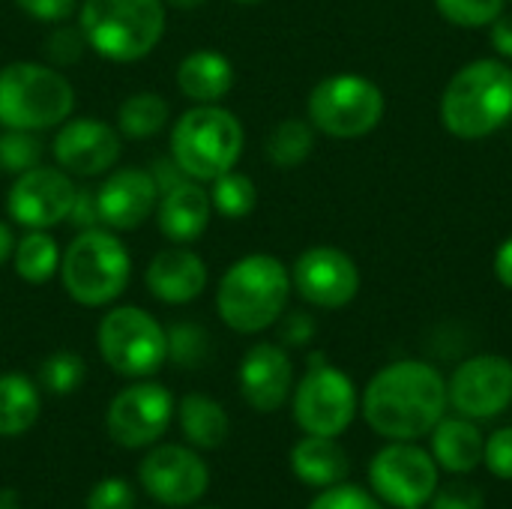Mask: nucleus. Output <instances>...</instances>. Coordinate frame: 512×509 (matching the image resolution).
<instances>
[{
	"label": "nucleus",
	"instance_id": "1",
	"mask_svg": "<svg viewBox=\"0 0 512 509\" xmlns=\"http://www.w3.org/2000/svg\"><path fill=\"white\" fill-rule=\"evenodd\" d=\"M447 405L444 375L420 360L390 363L363 393V417L387 441H420L432 435Z\"/></svg>",
	"mask_w": 512,
	"mask_h": 509
},
{
	"label": "nucleus",
	"instance_id": "12",
	"mask_svg": "<svg viewBox=\"0 0 512 509\" xmlns=\"http://www.w3.org/2000/svg\"><path fill=\"white\" fill-rule=\"evenodd\" d=\"M174 417V396L153 381H138L120 390L108 405V435L126 450H141L156 444Z\"/></svg>",
	"mask_w": 512,
	"mask_h": 509
},
{
	"label": "nucleus",
	"instance_id": "13",
	"mask_svg": "<svg viewBox=\"0 0 512 509\" xmlns=\"http://www.w3.org/2000/svg\"><path fill=\"white\" fill-rule=\"evenodd\" d=\"M75 195L78 186L63 168L36 165L15 177L6 195V210L18 225L30 231H48L69 219Z\"/></svg>",
	"mask_w": 512,
	"mask_h": 509
},
{
	"label": "nucleus",
	"instance_id": "28",
	"mask_svg": "<svg viewBox=\"0 0 512 509\" xmlns=\"http://www.w3.org/2000/svg\"><path fill=\"white\" fill-rule=\"evenodd\" d=\"M171 120V105L153 90L132 93L117 108V132L126 138H153Z\"/></svg>",
	"mask_w": 512,
	"mask_h": 509
},
{
	"label": "nucleus",
	"instance_id": "27",
	"mask_svg": "<svg viewBox=\"0 0 512 509\" xmlns=\"http://www.w3.org/2000/svg\"><path fill=\"white\" fill-rule=\"evenodd\" d=\"M60 255L63 252L57 249V240L48 231H30L12 249L15 276L27 285H45L60 273Z\"/></svg>",
	"mask_w": 512,
	"mask_h": 509
},
{
	"label": "nucleus",
	"instance_id": "31",
	"mask_svg": "<svg viewBox=\"0 0 512 509\" xmlns=\"http://www.w3.org/2000/svg\"><path fill=\"white\" fill-rule=\"evenodd\" d=\"M42 138L39 132H24V129H6L0 135V168L6 174H24L36 165H42Z\"/></svg>",
	"mask_w": 512,
	"mask_h": 509
},
{
	"label": "nucleus",
	"instance_id": "43",
	"mask_svg": "<svg viewBox=\"0 0 512 509\" xmlns=\"http://www.w3.org/2000/svg\"><path fill=\"white\" fill-rule=\"evenodd\" d=\"M492 45L501 57L512 60V15H498L492 21Z\"/></svg>",
	"mask_w": 512,
	"mask_h": 509
},
{
	"label": "nucleus",
	"instance_id": "47",
	"mask_svg": "<svg viewBox=\"0 0 512 509\" xmlns=\"http://www.w3.org/2000/svg\"><path fill=\"white\" fill-rule=\"evenodd\" d=\"M0 509H18L15 507V498H12V492H6V495L0 498Z\"/></svg>",
	"mask_w": 512,
	"mask_h": 509
},
{
	"label": "nucleus",
	"instance_id": "23",
	"mask_svg": "<svg viewBox=\"0 0 512 509\" xmlns=\"http://www.w3.org/2000/svg\"><path fill=\"white\" fill-rule=\"evenodd\" d=\"M486 438L468 417H444L432 429V459L450 474H471L483 465Z\"/></svg>",
	"mask_w": 512,
	"mask_h": 509
},
{
	"label": "nucleus",
	"instance_id": "39",
	"mask_svg": "<svg viewBox=\"0 0 512 509\" xmlns=\"http://www.w3.org/2000/svg\"><path fill=\"white\" fill-rule=\"evenodd\" d=\"M483 465L498 480H512V426H504V429L492 432V438H486Z\"/></svg>",
	"mask_w": 512,
	"mask_h": 509
},
{
	"label": "nucleus",
	"instance_id": "48",
	"mask_svg": "<svg viewBox=\"0 0 512 509\" xmlns=\"http://www.w3.org/2000/svg\"><path fill=\"white\" fill-rule=\"evenodd\" d=\"M234 3H246V6H252V3H261V0H234Z\"/></svg>",
	"mask_w": 512,
	"mask_h": 509
},
{
	"label": "nucleus",
	"instance_id": "41",
	"mask_svg": "<svg viewBox=\"0 0 512 509\" xmlns=\"http://www.w3.org/2000/svg\"><path fill=\"white\" fill-rule=\"evenodd\" d=\"M69 222H75L81 231H84V228H96V222H99V213H96V192L78 189L75 204H72V213H69Z\"/></svg>",
	"mask_w": 512,
	"mask_h": 509
},
{
	"label": "nucleus",
	"instance_id": "5",
	"mask_svg": "<svg viewBox=\"0 0 512 509\" xmlns=\"http://www.w3.org/2000/svg\"><path fill=\"white\" fill-rule=\"evenodd\" d=\"M243 123L228 108L192 105L171 126V162L189 180L210 183L243 156Z\"/></svg>",
	"mask_w": 512,
	"mask_h": 509
},
{
	"label": "nucleus",
	"instance_id": "2",
	"mask_svg": "<svg viewBox=\"0 0 512 509\" xmlns=\"http://www.w3.org/2000/svg\"><path fill=\"white\" fill-rule=\"evenodd\" d=\"M291 273L273 255H246L219 279L216 309L234 333H261L273 327L288 306Z\"/></svg>",
	"mask_w": 512,
	"mask_h": 509
},
{
	"label": "nucleus",
	"instance_id": "26",
	"mask_svg": "<svg viewBox=\"0 0 512 509\" xmlns=\"http://www.w3.org/2000/svg\"><path fill=\"white\" fill-rule=\"evenodd\" d=\"M42 411L39 390L30 378L18 372L0 375V438L24 435Z\"/></svg>",
	"mask_w": 512,
	"mask_h": 509
},
{
	"label": "nucleus",
	"instance_id": "22",
	"mask_svg": "<svg viewBox=\"0 0 512 509\" xmlns=\"http://www.w3.org/2000/svg\"><path fill=\"white\" fill-rule=\"evenodd\" d=\"M177 87L195 105H216L234 87V66L225 54L213 48H198L180 60Z\"/></svg>",
	"mask_w": 512,
	"mask_h": 509
},
{
	"label": "nucleus",
	"instance_id": "33",
	"mask_svg": "<svg viewBox=\"0 0 512 509\" xmlns=\"http://www.w3.org/2000/svg\"><path fill=\"white\" fill-rule=\"evenodd\" d=\"M165 333H168V357H171L177 366H183V369H198V366L207 360L210 342H207V330H204L201 324L183 321V324L168 327Z\"/></svg>",
	"mask_w": 512,
	"mask_h": 509
},
{
	"label": "nucleus",
	"instance_id": "40",
	"mask_svg": "<svg viewBox=\"0 0 512 509\" xmlns=\"http://www.w3.org/2000/svg\"><path fill=\"white\" fill-rule=\"evenodd\" d=\"M15 6L21 12H27L36 21L45 24H63L72 18V12L78 9V0H15Z\"/></svg>",
	"mask_w": 512,
	"mask_h": 509
},
{
	"label": "nucleus",
	"instance_id": "16",
	"mask_svg": "<svg viewBox=\"0 0 512 509\" xmlns=\"http://www.w3.org/2000/svg\"><path fill=\"white\" fill-rule=\"evenodd\" d=\"M291 285L297 294L318 309H342L360 291V273L351 255L336 246L306 249L291 270Z\"/></svg>",
	"mask_w": 512,
	"mask_h": 509
},
{
	"label": "nucleus",
	"instance_id": "21",
	"mask_svg": "<svg viewBox=\"0 0 512 509\" xmlns=\"http://www.w3.org/2000/svg\"><path fill=\"white\" fill-rule=\"evenodd\" d=\"M210 216H213V201H210V192L198 180L183 177L174 186L159 192L156 225L162 237H168L177 246L195 243L207 231Z\"/></svg>",
	"mask_w": 512,
	"mask_h": 509
},
{
	"label": "nucleus",
	"instance_id": "46",
	"mask_svg": "<svg viewBox=\"0 0 512 509\" xmlns=\"http://www.w3.org/2000/svg\"><path fill=\"white\" fill-rule=\"evenodd\" d=\"M165 6H171V9H198V6H204L207 0H162Z\"/></svg>",
	"mask_w": 512,
	"mask_h": 509
},
{
	"label": "nucleus",
	"instance_id": "3",
	"mask_svg": "<svg viewBox=\"0 0 512 509\" xmlns=\"http://www.w3.org/2000/svg\"><path fill=\"white\" fill-rule=\"evenodd\" d=\"M512 117V69L501 60H474L462 66L444 96L441 123L456 138H486Z\"/></svg>",
	"mask_w": 512,
	"mask_h": 509
},
{
	"label": "nucleus",
	"instance_id": "49",
	"mask_svg": "<svg viewBox=\"0 0 512 509\" xmlns=\"http://www.w3.org/2000/svg\"><path fill=\"white\" fill-rule=\"evenodd\" d=\"M417 509H423V507H417Z\"/></svg>",
	"mask_w": 512,
	"mask_h": 509
},
{
	"label": "nucleus",
	"instance_id": "25",
	"mask_svg": "<svg viewBox=\"0 0 512 509\" xmlns=\"http://www.w3.org/2000/svg\"><path fill=\"white\" fill-rule=\"evenodd\" d=\"M180 429L186 441L198 450H219L228 438V414L225 408L204 396V393H189L180 402Z\"/></svg>",
	"mask_w": 512,
	"mask_h": 509
},
{
	"label": "nucleus",
	"instance_id": "37",
	"mask_svg": "<svg viewBox=\"0 0 512 509\" xmlns=\"http://www.w3.org/2000/svg\"><path fill=\"white\" fill-rule=\"evenodd\" d=\"M87 509H135V492L126 480L108 477L90 489Z\"/></svg>",
	"mask_w": 512,
	"mask_h": 509
},
{
	"label": "nucleus",
	"instance_id": "30",
	"mask_svg": "<svg viewBox=\"0 0 512 509\" xmlns=\"http://www.w3.org/2000/svg\"><path fill=\"white\" fill-rule=\"evenodd\" d=\"M210 201H213V210L222 213L225 219H246L258 204L255 180L231 168L219 174L216 180H210Z\"/></svg>",
	"mask_w": 512,
	"mask_h": 509
},
{
	"label": "nucleus",
	"instance_id": "19",
	"mask_svg": "<svg viewBox=\"0 0 512 509\" xmlns=\"http://www.w3.org/2000/svg\"><path fill=\"white\" fill-rule=\"evenodd\" d=\"M237 384H240L243 399L255 411L270 414L288 402L291 387H294V366L279 345L261 342L246 351L240 372H237Z\"/></svg>",
	"mask_w": 512,
	"mask_h": 509
},
{
	"label": "nucleus",
	"instance_id": "4",
	"mask_svg": "<svg viewBox=\"0 0 512 509\" xmlns=\"http://www.w3.org/2000/svg\"><path fill=\"white\" fill-rule=\"evenodd\" d=\"M165 9L162 0H84L78 6V27L99 57L135 63L159 45Z\"/></svg>",
	"mask_w": 512,
	"mask_h": 509
},
{
	"label": "nucleus",
	"instance_id": "17",
	"mask_svg": "<svg viewBox=\"0 0 512 509\" xmlns=\"http://www.w3.org/2000/svg\"><path fill=\"white\" fill-rule=\"evenodd\" d=\"M117 126L96 117H75L60 123L51 153L57 168L69 177H105L120 159Z\"/></svg>",
	"mask_w": 512,
	"mask_h": 509
},
{
	"label": "nucleus",
	"instance_id": "29",
	"mask_svg": "<svg viewBox=\"0 0 512 509\" xmlns=\"http://www.w3.org/2000/svg\"><path fill=\"white\" fill-rule=\"evenodd\" d=\"M267 159L276 168H297L309 159L315 150V132L306 120H282L270 135H267Z\"/></svg>",
	"mask_w": 512,
	"mask_h": 509
},
{
	"label": "nucleus",
	"instance_id": "35",
	"mask_svg": "<svg viewBox=\"0 0 512 509\" xmlns=\"http://www.w3.org/2000/svg\"><path fill=\"white\" fill-rule=\"evenodd\" d=\"M87 48H90V45H87V36H84V30H81L78 24L69 27V24L63 21V24H57V27L45 36V57H48L51 63H57V66L78 63L81 54H84Z\"/></svg>",
	"mask_w": 512,
	"mask_h": 509
},
{
	"label": "nucleus",
	"instance_id": "38",
	"mask_svg": "<svg viewBox=\"0 0 512 509\" xmlns=\"http://www.w3.org/2000/svg\"><path fill=\"white\" fill-rule=\"evenodd\" d=\"M429 504L432 509H486V498L474 483H447L435 489Z\"/></svg>",
	"mask_w": 512,
	"mask_h": 509
},
{
	"label": "nucleus",
	"instance_id": "44",
	"mask_svg": "<svg viewBox=\"0 0 512 509\" xmlns=\"http://www.w3.org/2000/svg\"><path fill=\"white\" fill-rule=\"evenodd\" d=\"M495 276L504 288L512 291V237L501 243V249L495 252Z\"/></svg>",
	"mask_w": 512,
	"mask_h": 509
},
{
	"label": "nucleus",
	"instance_id": "20",
	"mask_svg": "<svg viewBox=\"0 0 512 509\" xmlns=\"http://www.w3.org/2000/svg\"><path fill=\"white\" fill-rule=\"evenodd\" d=\"M207 264L198 252L186 246H168L162 249L144 273L147 291L168 306H186L198 300L207 288Z\"/></svg>",
	"mask_w": 512,
	"mask_h": 509
},
{
	"label": "nucleus",
	"instance_id": "14",
	"mask_svg": "<svg viewBox=\"0 0 512 509\" xmlns=\"http://www.w3.org/2000/svg\"><path fill=\"white\" fill-rule=\"evenodd\" d=\"M447 399L468 420L504 414L512 405V363L498 354L465 360L447 384Z\"/></svg>",
	"mask_w": 512,
	"mask_h": 509
},
{
	"label": "nucleus",
	"instance_id": "50",
	"mask_svg": "<svg viewBox=\"0 0 512 509\" xmlns=\"http://www.w3.org/2000/svg\"><path fill=\"white\" fill-rule=\"evenodd\" d=\"M510 3H512V0H510Z\"/></svg>",
	"mask_w": 512,
	"mask_h": 509
},
{
	"label": "nucleus",
	"instance_id": "45",
	"mask_svg": "<svg viewBox=\"0 0 512 509\" xmlns=\"http://www.w3.org/2000/svg\"><path fill=\"white\" fill-rule=\"evenodd\" d=\"M12 249H15V237L12 231L0 222V264H6L12 258Z\"/></svg>",
	"mask_w": 512,
	"mask_h": 509
},
{
	"label": "nucleus",
	"instance_id": "42",
	"mask_svg": "<svg viewBox=\"0 0 512 509\" xmlns=\"http://www.w3.org/2000/svg\"><path fill=\"white\" fill-rule=\"evenodd\" d=\"M312 333H315L312 318H309V315H300V312L288 315V321L282 324V339H285L288 345H303V342L312 339Z\"/></svg>",
	"mask_w": 512,
	"mask_h": 509
},
{
	"label": "nucleus",
	"instance_id": "32",
	"mask_svg": "<svg viewBox=\"0 0 512 509\" xmlns=\"http://www.w3.org/2000/svg\"><path fill=\"white\" fill-rule=\"evenodd\" d=\"M84 375H87V366L72 351H57V354L45 357L39 366V384L54 396L75 393L84 384Z\"/></svg>",
	"mask_w": 512,
	"mask_h": 509
},
{
	"label": "nucleus",
	"instance_id": "6",
	"mask_svg": "<svg viewBox=\"0 0 512 509\" xmlns=\"http://www.w3.org/2000/svg\"><path fill=\"white\" fill-rule=\"evenodd\" d=\"M75 87L48 63L18 60L0 69V126L45 132L69 120Z\"/></svg>",
	"mask_w": 512,
	"mask_h": 509
},
{
	"label": "nucleus",
	"instance_id": "18",
	"mask_svg": "<svg viewBox=\"0 0 512 509\" xmlns=\"http://www.w3.org/2000/svg\"><path fill=\"white\" fill-rule=\"evenodd\" d=\"M159 204V183L144 168L108 171L96 189V213L108 231H135L141 228Z\"/></svg>",
	"mask_w": 512,
	"mask_h": 509
},
{
	"label": "nucleus",
	"instance_id": "15",
	"mask_svg": "<svg viewBox=\"0 0 512 509\" xmlns=\"http://www.w3.org/2000/svg\"><path fill=\"white\" fill-rule=\"evenodd\" d=\"M138 480L144 492L165 507H189L204 498L210 486V471L201 456L189 447L165 444L153 447L138 465Z\"/></svg>",
	"mask_w": 512,
	"mask_h": 509
},
{
	"label": "nucleus",
	"instance_id": "7",
	"mask_svg": "<svg viewBox=\"0 0 512 509\" xmlns=\"http://www.w3.org/2000/svg\"><path fill=\"white\" fill-rule=\"evenodd\" d=\"M132 276L129 249L108 228H84L60 255L63 291L87 309L114 303Z\"/></svg>",
	"mask_w": 512,
	"mask_h": 509
},
{
	"label": "nucleus",
	"instance_id": "8",
	"mask_svg": "<svg viewBox=\"0 0 512 509\" xmlns=\"http://www.w3.org/2000/svg\"><path fill=\"white\" fill-rule=\"evenodd\" d=\"M99 354L123 378H147L168 360L165 327L138 306H114L96 330Z\"/></svg>",
	"mask_w": 512,
	"mask_h": 509
},
{
	"label": "nucleus",
	"instance_id": "36",
	"mask_svg": "<svg viewBox=\"0 0 512 509\" xmlns=\"http://www.w3.org/2000/svg\"><path fill=\"white\" fill-rule=\"evenodd\" d=\"M309 509H384L381 507V501L372 495V492H366V489H360V486H351V483H339V486H330V489H324Z\"/></svg>",
	"mask_w": 512,
	"mask_h": 509
},
{
	"label": "nucleus",
	"instance_id": "34",
	"mask_svg": "<svg viewBox=\"0 0 512 509\" xmlns=\"http://www.w3.org/2000/svg\"><path fill=\"white\" fill-rule=\"evenodd\" d=\"M507 0H435L438 12L456 27H486L504 12Z\"/></svg>",
	"mask_w": 512,
	"mask_h": 509
},
{
	"label": "nucleus",
	"instance_id": "9",
	"mask_svg": "<svg viewBox=\"0 0 512 509\" xmlns=\"http://www.w3.org/2000/svg\"><path fill=\"white\" fill-rule=\"evenodd\" d=\"M309 123L330 138L369 135L384 117V93L363 75H330L309 93Z\"/></svg>",
	"mask_w": 512,
	"mask_h": 509
},
{
	"label": "nucleus",
	"instance_id": "11",
	"mask_svg": "<svg viewBox=\"0 0 512 509\" xmlns=\"http://www.w3.org/2000/svg\"><path fill=\"white\" fill-rule=\"evenodd\" d=\"M438 462L414 441H393L369 462V483L378 501L396 509H417L432 501L438 483Z\"/></svg>",
	"mask_w": 512,
	"mask_h": 509
},
{
	"label": "nucleus",
	"instance_id": "10",
	"mask_svg": "<svg viewBox=\"0 0 512 509\" xmlns=\"http://www.w3.org/2000/svg\"><path fill=\"white\" fill-rule=\"evenodd\" d=\"M357 414V390L351 378L330 366L321 354L309 357V372L294 390V420L306 435L339 438Z\"/></svg>",
	"mask_w": 512,
	"mask_h": 509
},
{
	"label": "nucleus",
	"instance_id": "24",
	"mask_svg": "<svg viewBox=\"0 0 512 509\" xmlns=\"http://www.w3.org/2000/svg\"><path fill=\"white\" fill-rule=\"evenodd\" d=\"M291 471H294V477L300 483H306L312 489H330V486H339L348 477L351 459L336 444V438L306 435L291 450Z\"/></svg>",
	"mask_w": 512,
	"mask_h": 509
}]
</instances>
